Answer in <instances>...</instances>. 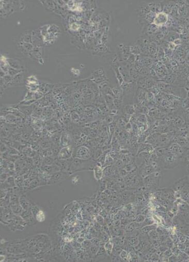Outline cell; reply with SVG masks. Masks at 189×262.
I'll return each instance as SVG.
<instances>
[{"instance_id": "9c48e42d", "label": "cell", "mask_w": 189, "mask_h": 262, "mask_svg": "<svg viewBox=\"0 0 189 262\" xmlns=\"http://www.w3.org/2000/svg\"><path fill=\"white\" fill-rule=\"evenodd\" d=\"M21 217L29 226H33L36 224V220L32 213L31 210H24L20 215Z\"/></svg>"}, {"instance_id": "d6a6232c", "label": "cell", "mask_w": 189, "mask_h": 262, "mask_svg": "<svg viewBox=\"0 0 189 262\" xmlns=\"http://www.w3.org/2000/svg\"><path fill=\"white\" fill-rule=\"evenodd\" d=\"M122 165H123V161H122V160L118 159L116 162V166H117V167L119 168V167H122Z\"/></svg>"}, {"instance_id": "5bb4252c", "label": "cell", "mask_w": 189, "mask_h": 262, "mask_svg": "<svg viewBox=\"0 0 189 262\" xmlns=\"http://www.w3.org/2000/svg\"><path fill=\"white\" fill-rule=\"evenodd\" d=\"M19 202L21 206H22L23 209L24 210H31L32 206L33 205L29 201V199H27L26 195L24 194H21L20 196Z\"/></svg>"}, {"instance_id": "603a6c76", "label": "cell", "mask_w": 189, "mask_h": 262, "mask_svg": "<svg viewBox=\"0 0 189 262\" xmlns=\"http://www.w3.org/2000/svg\"><path fill=\"white\" fill-rule=\"evenodd\" d=\"M23 179L22 177H18L15 179V182H16V186H18V187L20 188L21 186H23Z\"/></svg>"}, {"instance_id": "52a82bcc", "label": "cell", "mask_w": 189, "mask_h": 262, "mask_svg": "<svg viewBox=\"0 0 189 262\" xmlns=\"http://www.w3.org/2000/svg\"><path fill=\"white\" fill-rule=\"evenodd\" d=\"M74 148L72 145L61 148L59 154L58 159L63 160H68L73 157Z\"/></svg>"}, {"instance_id": "9a60e30c", "label": "cell", "mask_w": 189, "mask_h": 262, "mask_svg": "<svg viewBox=\"0 0 189 262\" xmlns=\"http://www.w3.org/2000/svg\"><path fill=\"white\" fill-rule=\"evenodd\" d=\"M1 185H3V187H1V189H8L9 188H13L16 186L15 179L13 176H9L3 183L1 184Z\"/></svg>"}, {"instance_id": "277c9868", "label": "cell", "mask_w": 189, "mask_h": 262, "mask_svg": "<svg viewBox=\"0 0 189 262\" xmlns=\"http://www.w3.org/2000/svg\"><path fill=\"white\" fill-rule=\"evenodd\" d=\"M161 177L160 172L155 171L144 178V184L149 188H155L158 186Z\"/></svg>"}, {"instance_id": "836d02e7", "label": "cell", "mask_w": 189, "mask_h": 262, "mask_svg": "<svg viewBox=\"0 0 189 262\" xmlns=\"http://www.w3.org/2000/svg\"><path fill=\"white\" fill-rule=\"evenodd\" d=\"M185 163H186V169L187 173H189V161H185Z\"/></svg>"}, {"instance_id": "6da1fadb", "label": "cell", "mask_w": 189, "mask_h": 262, "mask_svg": "<svg viewBox=\"0 0 189 262\" xmlns=\"http://www.w3.org/2000/svg\"><path fill=\"white\" fill-rule=\"evenodd\" d=\"M96 165V163L94 160H84L73 157L70 159V163L68 172L70 175H71L74 173L84 170H93Z\"/></svg>"}, {"instance_id": "4fadbf2b", "label": "cell", "mask_w": 189, "mask_h": 262, "mask_svg": "<svg viewBox=\"0 0 189 262\" xmlns=\"http://www.w3.org/2000/svg\"><path fill=\"white\" fill-rule=\"evenodd\" d=\"M41 169L49 175H52L54 173L62 171L61 168L55 163L51 165H42Z\"/></svg>"}, {"instance_id": "7c38bea8", "label": "cell", "mask_w": 189, "mask_h": 262, "mask_svg": "<svg viewBox=\"0 0 189 262\" xmlns=\"http://www.w3.org/2000/svg\"><path fill=\"white\" fill-rule=\"evenodd\" d=\"M92 170L95 180L97 181L102 180L104 175V169L100 163H96Z\"/></svg>"}, {"instance_id": "d6986e66", "label": "cell", "mask_w": 189, "mask_h": 262, "mask_svg": "<svg viewBox=\"0 0 189 262\" xmlns=\"http://www.w3.org/2000/svg\"><path fill=\"white\" fill-rule=\"evenodd\" d=\"M156 228H157L156 224H153V225L151 224V225L144 226L141 229V233L143 234H145L146 233H148L151 230L155 229Z\"/></svg>"}, {"instance_id": "8992f818", "label": "cell", "mask_w": 189, "mask_h": 262, "mask_svg": "<svg viewBox=\"0 0 189 262\" xmlns=\"http://www.w3.org/2000/svg\"><path fill=\"white\" fill-rule=\"evenodd\" d=\"M158 168L157 163L155 161H153L150 164L145 163L140 169V173L142 177H146L151 173L157 171Z\"/></svg>"}, {"instance_id": "30bf717a", "label": "cell", "mask_w": 189, "mask_h": 262, "mask_svg": "<svg viewBox=\"0 0 189 262\" xmlns=\"http://www.w3.org/2000/svg\"><path fill=\"white\" fill-rule=\"evenodd\" d=\"M72 137L69 133L66 131H63L61 133L60 145L62 147L71 145H72Z\"/></svg>"}, {"instance_id": "f1b7e54d", "label": "cell", "mask_w": 189, "mask_h": 262, "mask_svg": "<svg viewBox=\"0 0 189 262\" xmlns=\"http://www.w3.org/2000/svg\"><path fill=\"white\" fill-rule=\"evenodd\" d=\"M145 219V218L144 216H143V215H139L137 216V218H136L135 221H136V222H139V223H142V222L144 221Z\"/></svg>"}, {"instance_id": "1f68e13d", "label": "cell", "mask_w": 189, "mask_h": 262, "mask_svg": "<svg viewBox=\"0 0 189 262\" xmlns=\"http://www.w3.org/2000/svg\"><path fill=\"white\" fill-rule=\"evenodd\" d=\"M137 242H139V241L137 240V238H133L132 239L130 240L131 244L133 246H135L137 244Z\"/></svg>"}, {"instance_id": "4dcf8cb0", "label": "cell", "mask_w": 189, "mask_h": 262, "mask_svg": "<svg viewBox=\"0 0 189 262\" xmlns=\"http://www.w3.org/2000/svg\"><path fill=\"white\" fill-rule=\"evenodd\" d=\"M183 157H184L185 161H189V148L186 151H185V153H184Z\"/></svg>"}, {"instance_id": "8fae6325", "label": "cell", "mask_w": 189, "mask_h": 262, "mask_svg": "<svg viewBox=\"0 0 189 262\" xmlns=\"http://www.w3.org/2000/svg\"><path fill=\"white\" fill-rule=\"evenodd\" d=\"M167 20H168V17H167V14H165V13L161 12L155 16L154 21H153V23L156 25L161 26V25H163L166 24Z\"/></svg>"}, {"instance_id": "5b68a950", "label": "cell", "mask_w": 189, "mask_h": 262, "mask_svg": "<svg viewBox=\"0 0 189 262\" xmlns=\"http://www.w3.org/2000/svg\"><path fill=\"white\" fill-rule=\"evenodd\" d=\"M73 157L79 159L87 160L90 159L92 154L89 148L86 146H81L74 148Z\"/></svg>"}, {"instance_id": "7402d4cb", "label": "cell", "mask_w": 189, "mask_h": 262, "mask_svg": "<svg viewBox=\"0 0 189 262\" xmlns=\"http://www.w3.org/2000/svg\"><path fill=\"white\" fill-rule=\"evenodd\" d=\"M148 235L149 237L153 240H157L158 238H159V233L158 232L157 230H155V229H153L151 230L148 233Z\"/></svg>"}, {"instance_id": "4316f807", "label": "cell", "mask_w": 189, "mask_h": 262, "mask_svg": "<svg viewBox=\"0 0 189 262\" xmlns=\"http://www.w3.org/2000/svg\"><path fill=\"white\" fill-rule=\"evenodd\" d=\"M7 178H8V175H7V173H1V184L3 183L7 180Z\"/></svg>"}, {"instance_id": "83f0119b", "label": "cell", "mask_w": 189, "mask_h": 262, "mask_svg": "<svg viewBox=\"0 0 189 262\" xmlns=\"http://www.w3.org/2000/svg\"><path fill=\"white\" fill-rule=\"evenodd\" d=\"M8 193V189H1V199H3L5 197Z\"/></svg>"}, {"instance_id": "ac0fdd59", "label": "cell", "mask_w": 189, "mask_h": 262, "mask_svg": "<svg viewBox=\"0 0 189 262\" xmlns=\"http://www.w3.org/2000/svg\"><path fill=\"white\" fill-rule=\"evenodd\" d=\"M56 158L54 157H51V156L46 157L44 159V160H43L42 165H51L54 164Z\"/></svg>"}, {"instance_id": "d4e9b609", "label": "cell", "mask_w": 189, "mask_h": 262, "mask_svg": "<svg viewBox=\"0 0 189 262\" xmlns=\"http://www.w3.org/2000/svg\"><path fill=\"white\" fill-rule=\"evenodd\" d=\"M80 181V177L79 176H78V175L72 177V179H71L72 184L75 185H78Z\"/></svg>"}, {"instance_id": "f546056e", "label": "cell", "mask_w": 189, "mask_h": 262, "mask_svg": "<svg viewBox=\"0 0 189 262\" xmlns=\"http://www.w3.org/2000/svg\"><path fill=\"white\" fill-rule=\"evenodd\" d=\"M127 256H128L127 252L125 250H123L120 253V256L123 260H125L126 259H127Z\"/></svg>"}, {"instance_id": "ba28073f", "label": "cell", "mask_w": 189, "mask_h": 262, "mask_svg": "<svg viewBox=\"0 0 189 262\" xmlns=\"http://www.w3.org/2000/svg\"><path fill=\"white\" fill-rule=\"evenodd\" d=\"M167 149L169 152L180 158L183 157L186 151L184 148H182V147H181L176 143H172Z\"/></svg>"}, {"instance_id": "3957f363", "label": "cell", "mask_w": 189, "mask_h": 262, "mask_svg": "<svg viewBox=\"0 0 189 262\" xmlns=\"http://www.w3.org/2000/svg\"><path fill=\"white\" fill-rule=\"evenodd\" d=\"M69 176L70 175L69 173L65 171H60L54 173L50 175L49 178L48 180L47 185H53L59 184L67 179Z\"/></svg>"}, {"instance_id": "cb8c5ba5", "label": "cell", "mask_w": 189, "mask_h": 262, "mask_svg": "<svg viewBox=\"0 0 189 262\" xmlns=\"http://www.w3.org/2000/svg\"><path fill=\"white\" fill-rule=\"evenodd\" d=\"M126 112L128 115H132L134 112V108L131 105L127 106L126 108Z\"/></svg>"}, {"instance_id": "44dd1931", "label": "cell", "mask_w": 189, "mask_h": 262, "mask_svg": "<svg viewBox=\"0 0 189 262\" xmlns=\"http://www.w3.org/2000/svg\"><path fill=\"white\" fill-rule=\"evenodd\" d=\"M104 248L106 250V253L108 255H110L112 252L113 249V244L111 242H107L104 245Z\"/></svg>"}, {"instance_id": "ffe728a7", "label": "cell", "mask_w": 189, "mask_h": 262, "mask_svg": "<svg viewBox=\"0 0 189 262\" xmlns=\"http://www.w3.org/2000/svg\"><path fill=\"white\" fill-rule=\"evenodd\" d=\"M113 161H114V159L112 157H111L110 155L109 154H107L106 155V159H105V161H104L102 167L104 168V167H109L112 164Z\"/></svg>"}, {"instance_id": "7a4b0ae2", "label": "cell", "mask_w": 189, "mask_h": 262, "mask_svg": "<svg viewBox=\"0 0 189 262\" xmlns=\"http://www.w3.org/2000/svg\"><path fill=\"white\" fill-rule=\"evenodd\" d=\"M159 159H160L163 168L165 169H173L178 165L180 158L169 152L167 149L164 153Z\"/></svg>"}, {"instance_id": "484cf974", "label": "cell", "mask_w": 189, "mask_h": 262, "mask_svg": "<svg viewBox=\"0 0 189 262\" xmlns=\"http://www.w3.org/2000/svg\"><path fill=\"white\" fill-rule=\"evenodd\" d=\"M7 168L10 171H13L15 168V165L13 163V162L11 161H9L7 162Z\"/></svg>"}, {"instance_id": "2e32d148", "label": "cell", "mask_w": 189, "mask_h": 262, "mask_svg": "<svg viewBox=\"0 0 189 262\" xmlns=\"http://www.w3.org/2000/svg\"><path fill=\"white\" fill-rule=\"evenodd\" d=\"M45 185L39 179H34L32 181L29 186L27 188V190H32L40 186Z\"/></svg>"}, {"instance_id": "e0dca14e", "label": "cell", "mask_w": 189, "mask_h": 262, "mask_svg": "<svg viewBox=\"0 0 189 262\" xmlns=\"http://www.w3.org/2000/svg\"><path fill=\"white\" fill-rule=\"evenodd\" d=\"M35 218L37 221L39 222H43L46 219L45 213L43 210H40L36 214Z\"/></svg>"}]
</instances>
